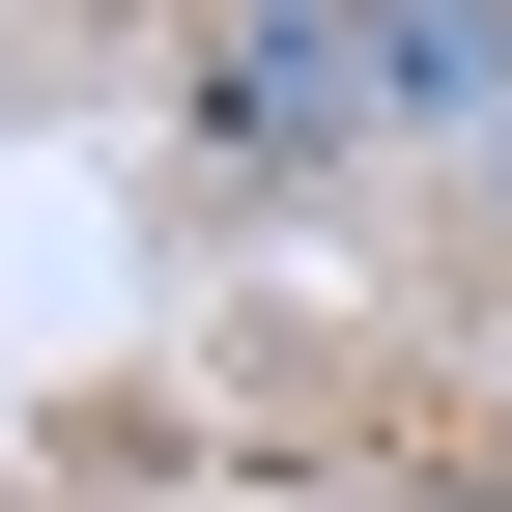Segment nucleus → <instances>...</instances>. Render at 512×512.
<instances>
[{"mask_svg": "<svg viewBox=\"0 0 512 512\" xmlns=\"http://www.w3.org/2000/svg\"><path fill=\"white\" fill-rule=\"evenodd\" d=\"M200 171L228 200H313V171H370L399 114H370V0H200Z\"/></svg>", "mask_w": 512, "mask_h": 512, "instance_id": "obj_1", "label": "nucleus"}, {"mask_svg": "<svg viewBox=\"0 0 512 512\" xmlns=\"http://www.w3.org/2000/svg\"><path fill=\"white\" fill-rule=\"evenodd\" d=\"M370 114L484 171V114H512V0H370Z\"/></svg>", "mask_w": 512, "mask_h": 512, "instance_id": "obj_2", "label": "nucleus"}, {"mask_svg": "<svg viewBox=\"0 0 512 512\" xmlns=\"http://www.w3.org/2000/svg\"><path fill=\"white\" fill-rule=\"evenodd\" d=\"M484 285H512V114H484Z\"/></svg>", "mask_w": 512, "mask_h": 512, "instance_id": "obj_3", "label": "nucleus"}]
</instances>
